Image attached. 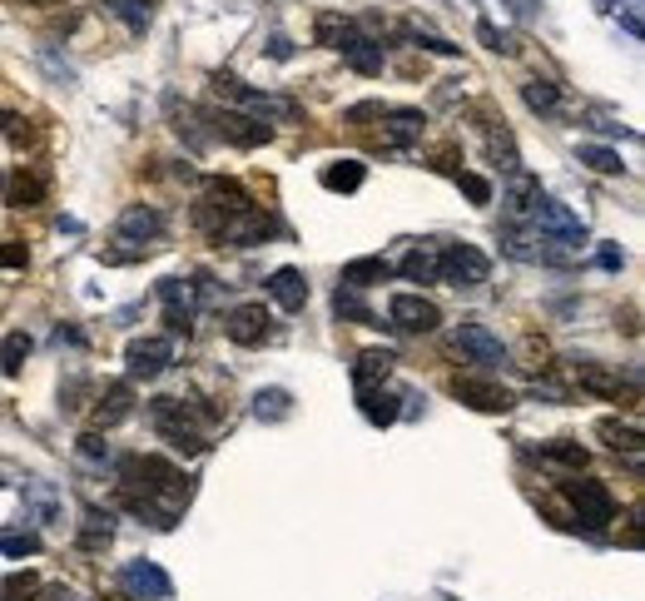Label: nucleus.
<instances>
[{
  "label": "nucleus",
  "mask_w": 645,
  "mask_h": 601,
  "mask_svg": "<svg viewBox=\"0 0 645 601\" xmlns=\"http://www.w3.org/2000/svg\"><path fill=\"white\" fill-rule=\"evenodd\" d=\"M437 279H447L452 289H477V284L492 279V259H487L477 244H447V249H442V274H437Z\"/></svg>",
  "instance_id": "nucleus-1"
},
{
  "label": "nucleus",
  "mask_w": 645,
  "mask_h": 601,
  "mask_svg": "<svg viewBox=\"0 0 645 601\" xmlns=\"http://www.w3.org/2000/svg\"><path fill=\"white\" fill-rule=\"evenodd\" d=\"M561 492H566V502L576 507V517H581L586 527H606V522L616 517V497H611V487H606V482H596V477L561 482Z\"/></svg>",
  "instance_id": "nucleus-2"
},
{
  "label": "nucleus",
  "mask_w": 645,
  "mask_h": 601,
  "mask_svg": "<svg viewBox=\"0 0 645 601\" xmlns=\"http://www.w3.org/2000/svg\"><path fill=\"white\" fill-rule=\"evenodd\" d=\"M531 224H536V234H551L556 244H566V249H576V244H586V224L571 214V204H561V199H536L531 204Z\"/></svg>",
  "instance_id": "nucleus-3"
},
{
  "label": "nucleus",
  "mask_w": 645,
  "mask_h": 601,
  "mask_svg": "<svg viewBox=\"0 0 645 601\" xmlns=\"http://www.w3.org/2000/svg\"><path fill=\"white\" fill-rule=\"evenodd\" d=\"M149 413H154V428L169 438V448L189 452V457L209 448V443L189 428V418H184V403H179V398H154V403H149Z\"/></svg>",
  "instance_id": "nucleus-4"
},
{
  "label": "nucleus",
  "mask_w": 645,
  "mask_h": 601,
  "mask_svg": "<svg viewBox=\"0 0 645 601\" xmlns=\"http://www.w3.org/2000/svg\"><path fill=\"white\" fill-rule=\"evenodd\" d=\"M447 388H452L457 403H467V408H477V413H512L516 408L512 388H502V383H492V378H462V373H457Z\"/></svg>",
  "instance_id": "nucleus-5"
},
{
  "label": "nucleus",
  "mask_w": 645,
  "mask_h": 601,
  "mask_svg": "<svg viewBox=\"0 0 645 601\" xmlns=\"http://www.w3.org/2000/svg\"><path fill=\"white\" fill-rule=\"evenodd\" d=\"M387 318H392V328H402V333H432V328L442 323V308L432 299H422V294H392Z\"/></svg>",
  "instance_id": "nucleus-6"
},
{
  "label": "nucleus",
  "mask_w": 645,
  "mask_h": 601,
  "mask_svg": "<svg viewBox=\"0 0 645 601\" xmlns=\"http://www.w3.org/2000/svg\"><path fill=\"white\" fill-rule=\"evenodd\" d=\"M120 587L129 592V601H169V592H174L169 572L154 567V562H125L120 567Z\"/></svg>",
  "instance_id": "nucleus-7"
},
{
  "label": "nucleus",
  "mask_w": 645,
  "mask_h": 601,
  "mask_svg": "<svg viewBox=\"0 0 645 601\" xmlns=\"http://www.w3.org/2000/svg\"><path fill=\"white\" fill-rule=\"evenodd\" d=\"M452 343H457V353H467V358H472V363H482V368L507 363V348H502V338H497L487 323H457Z\"/></svg>",
  "instance_id": "nucleus-8"
},
{
  "label": "nucleus",
  "mask_w": 645,
  "mask_h": 601,
  "mask_svg": "<svg viewBox=\"0 0 645 601\" xmlns=\"http://www.w3.org/2000/svg\"><path fill=\"white\" fill-rule=\"evenodd\" d=\"M129 378H159L169 363H174V343L169 338H134L125 348Z\"/></svg>",
  "instance_id": "nucleus-9"
},
{
  "label": "nucleus",
  "mask_w": 645,
  "mask_h": 601,
  "mask_svg": "<svg viewBox=\"0 0 645 601\" xmlns=\"http://www.w3.org/2000/svg\"><path fill=\"white\" fill-rule=\"evenodd\" d=\"M268 328H273V313H268L263 303H239V308L224 318V333H229L239 348H258V343L268 338Z\"/></svg>",
  "instance_id": "nucleus-10"
},
{
  "label": "nucleus",
  "mask_w": 645,
  "mask_h": 601,
  "mask_svg": "<svg viewBox=\"0 0 645 601\" xmlns=\"http://www.w3.org/2000/svg\"><path fill=\"white\" fill-rule=\"evenodd\" d=\"M214 135L239 145V150H258V145L273 140V125H258V120L239 115V110H224V115H214Z\"/></svg>",
  "instance_id": "nucleus-11"
},
{
  "label": "nucleus",
  "mask_w": 645,
  "mask_h": 601,
  "mask_svg": "<svg viewBox=\"0 0 645 601\" xmlns=\"http://www.w3.org/2000/svg\"><path fill=\"white\" fill-rule=\"evenodd\" d=\"M159 303H164V323L174 333H189L194 328V289L184 279H159Z\"/></svg>",
  "instance_id": "nucleus-12"
},
{
  "label": "nucleus",
  "mask_w": 645,
  "mask_h": 601,
  "mask_svg": "<svg viewBox=\"0 0 645 601\" xmlns=\"http://www.w3.org/2000/svg\"><path fill=\"white\" fill-rule=\"evenodd\" d=\"M129 413H134V388H129V383H105V393H100V403H95V433L120 428Z\"/></svg>",
  "instance_id": "nucleus-13"
},
{
  "label": "nucleus",
  "mask_w": 645,
  "mask_h": 601,
  "mask_svg": "<svg viewBox=\"0 0 645 601\" xmlns=\"http://www.w3.org/2000/svg\"><path fill=\"white\" fill-rule=\"evenodd\" d=\"M338 50H343V60H348L358 75H383V45H378V40H368V35H358V30H343Z\"/></svg>",
  "instance_id": "nucleus-14"
},
{
  "label": "nucleus",
  "mask_w": 645,
  "mask_h": 601,
  "mask_svg": "<svg viewBox=\"0 0 645 601\" xmlns=\"http://www.w3.org/2000/svg\"><path fill=\"white\" fill-rule=\"evenodd\" d=\"M383 145L387 150H407V145H417L422 140V130H427V120H422V110H383Z\"/></svg>",
  "instance_id": "nucleus-15"
},
{
  "label": "nucleus",
  "mask_w": 645,
  "mask_h": 601,
  "mask_svg": "<svg viewBox=\"0 0 645 601\" xmlns=\"http://www.w3.org/2000/svg\"><path fill=\"white\" fill-rule=\"evenodd\" d=\"M263 289H268V299L278 303V308H288V313H298V308L308 303V279H303V269H273Z\"/></svg>",
  "instance_id": "nucleus-16"
},
{
  "label": "nucleus",
  "mask_w": 645,
  "mask_h": 601,
  "mask_svg": "<svg viewBox=\"0 0 645 601\" xmlns=\"http://www.w3.org/2000/svg\"><path fill=\"white\" fill-rule=\"evenodd\" d=\"M20 497H25V512H30L35 522H45V527H50V522H60V507H65V502H60L55 482H45V477H30V482L20 487Z\"/></svg>",
  "instance_id": "nucleus-17"
},
{
  "label": "nucleus",
  "mask_w": 645,
  "mask_h": 601,
  "mask_svg": "<svg viewBox=\"0 0 645 601\" xmlns=\"http://www.w3.org/2000/svg\"><path fill=\"white\" fill-rule=\"evenodd\" d=\"M159 234H164V214H159V209H149V204H129L125 214H120V239L149 244V239H159Z\"/></svg>",
  "instance_id": "nucleus-18"
},
{
  "label": "nucleus",
  "mask_w": 645,
  "mask_h": 601,
  "mask_svg": "<svg viewBox=\"0 0 645 601\" xmlns=\"http://www.w3.org/2000/svg\"><path fill=\"white\" fill-rule=\"evenodd\" d=\"M358 408H363V418H368L373 428H392V423H397V413H402V408H397V398L387 393L383 383H378V388H358Z\"/></svg>",
  "instance_id": "nucleus-19"
},
{
  "label": "nucleus",
  "mask_w": 645,
  "mask_h": 601,
  "mask_svg": "<svg viewBox=\"0 0 645 601\" xmlns=\"http://www.w3.org/2000/svg\"><path fill=\"white\" fill-rule=\"evenodd\" d=\"M402 274H407L412 284H437V274H442V249H437V244H417V249H407Z\"/></svg>",
  "instance_id": "nucleus-20"
},
{
  "label": "nucleus",
  "mask_w": 645,
  "mask_h": 601,
  "mask_svg": "<svg viewBox=\"0 0 645 601\" xmlns=\"http://www.w3.org/2000/svg\"><path fill=\"white\" fill-rule=\"evenodd\" d=\"M392 363H397V353H392V348H368V353H358V363H353V383H358V388H378L387 373H392Z\"/></svg>",
  "instance_id": "nucleus-21"
},
{
  "label": "nucleus",
  "mask_w": 645,
  "mask_h": 601,
  "mask_svg": "<svg viewBox=\"0 0 645 601\" xmlns=\"http://www.w3.org/2000/svg\"><path fill=\"white\" fill-rule=\"evenodd\" d=\"M318 179H323V189H333V194H353V189H363L368 169H363V159H333Z\"/></svg>",
  "instance_id": "nucleus-22"
},
{
  "label": "nucleus",
  "mask_w": 645,
  "mask_h": 601,
  "mask_svg": "<svg viewBox=\"0 0 645 601\" xmlns=\"http://www.w3.org/2000/svg\"><path fill=\"white\" fill-rule=\"evenodd\" d=\"M110 542H115V517L100 512V507H90L85 522H80V552H105Z\"/></svg>",
  "instance_id": "nucleus-23"
},
{
  "label": "nucleus",
  "mask_w": 645,
  "mask_h": 601,
  "mask_svg": "<svg viewBox=\"0 0 645 601\" xmlns=\"http://www.w3.org/2000/svg\"><path fill=\"white\" fill-rule=\"evenodd\" d=\"M596 438H606L616 452H626V457H636V462H641V428H636V423L601 418V423H596Z\"/></svg>",
  "instance_id": "nucleus-24"
},
{
  "label": "nucleus",
  "mask_w": 645,
  "mask_h": 601,
  "mask_svg": "<svg viewBox=\"0 0 645 601\" xmlns=\"http://www.w3.org/2000/svg\"><path fill=\"white\" fill-rule=\"evenodd\" d=\"M383 279H387L383 259H353V264H343V289H373Z\"/></svg>",
  "instance_id": "nucleus-25"
},
{
  "label": "nucleus",
  "mask_w": 645,
  "mask_h": 601,
  "mask_svg": "<svg viewBox=\"0 0 645 601\" xmlns=\"http://www.w3.org/2000/svg\"><path fill=\"white\" fill-rule=\"evenodd\" d=\"M254 413L263 418V423H283V418L293 413L288 388H258V393H254Z\"/></svg>",
  "instance_id": "nucleus-26"
},
{
  "label": "nucleus",
  "mask_w": 645,
  "mask_h": 601,
  "mask_svg": "<svg viewBox=\"0 0 645 601\" xmlns=\"http://www.w3.org/2000/svg\"><path fill=\"white\" fill-rule=\"evenodd\" d=\"M541 457H546V462H561V467H571V472H586V462H591V452L581 448V443H571V438L541 443Z\"/></svg>",
  "instance_id": "nucleus-27"
},
{
  "label": "nucleus",
  "mask_w": 645,
  "mask_h": 601,
  "mask_svg": "<svg viewBox=\"0 0 645 601\" xmlns=\"http://www.w3.org/2000/svg\"><path fill=\"white\" fill-rule=\"evenodd\" d=\"M541 199V184L526 174V169H516L512 184H507V204H512V214H531V204Z\"/></svg>",
  "instance_id": "nucleus-28"
},
{
  "label": "nucleus",
  "mask_w": 645,
  "mask_h": 601,
  "mask_svg": "<svg viewBox=\"0 0 645 601\" xmlns=\"http://www.w3.org/2000/svg\"><path fill=\"white\" fill-rule=\"evenodd\" d=\"M521 100H526V110L551 115V110L561 105V90H556L551 80H526V85H521Z\"/></svg>",
  "instance_id": "nucleus-29"
},
{
  "label": "nucleus",
  "mask_w": 645,
  "mask_h": 601,
  "mask_svg": "<svg viewBox=\"0 0 645 601\" xmlns=\"http://www.w3.org/2000/svg\"><path fill=\"white\" fill-rule=\"evenodd\" d=\"M0 552L5 557H35L40 552V532H30V527H0Z\"/></svg>",
  "instance_id": "nucleus-30"
},
{
  "label": "nucleus",
  "mask_w": 645,
  "mask_h": 601,
  "mask_svg": "<svg viewBox=\"0 0 645 601\" xmlns=\"http://www.w3.org/2000/svg\"><path fill=\"white\" fill-rule=\"evenodd\" d=\"M40 199H45V184H40L35 174H25V169H20V174L10 179V209H35Z\"/></svg>",
  "instance_id": "nucleus-31"
},
{
  "label": "nucleus",
  "mask_w": 645,
  "mask_h": 601,
  "mask_svg": "<svg viewBox=\"0 0 645 601\" xmlns=\"http://www.w3.org/2000/svg\"><path fill=\"white\" fill-rule=\"evenodd\" d=\"M25 358H30V338L25 333H5V343H0V373L15 378L25 368Z\"/></svg>",
  "instance_id": "nucleus-32"
},
{
  "label": "nucleus",
  "mask_w": 645,
  "mask_h": 601,
  "mask_svg": "<svg viewBox=\"0 0 645 601\" xmlns=\"http://www.w3.org/2000/svg\"><path fill=\"white\" fill-rule=\"evenodd\" d=\"M487 150H492V159H497L507 174L521 169V159H516V140H512V130H507V125H502V130H497V125L487 130Z\"/></svg>",
  "instance_id": "nucleus-33"
},
{
  "label": "nucleus",
  "mask_w": 645,
  "mask_h": 601,
  "mask_svg": "<svg viewBox=\"0 0 645 601\" xmlns=\"http://www.w3.org/2000/svg\"><path fill=\"white\" fill-rule=\"evenodd\" d=\"M576 378H581V388H591V393H601V398H621V378H611V373L596 368V363H581Z\"/></svg>",
  "instance_id": "nucleus-34"
},
{
  "label": "nucleus",
  "mask_w": 645,
  "mask_h": 601,
  "mask_svg": "<svg viewBox=\"0 0 645 601\" xmlns=\"http://www.w3.org/2000/svg\"><path fill=\"white\" fill-rule=\"evenodd\" d=\"M35 592H40V577L35 572H10L0 582V601H35Z\"/></svg>",
  "instance_id": "nucleus-35"
},
{
  "label": "nucleus",
  "mask_w": 645,
  "mask_h": 601,
  "mask_svg": "<svg viewBox=\"0 0 645 601\" xmlns=\"http://www.w3.org/2000/svg\"><path fill=\"white\" fill-rule=\"evenodd\" d=\"M576 154H581V164H591L596 174H621V169H626V164H621V154L606 150V145H581Z\"/></svg>",
  "instance_id": "nucleus-36"
},
{
  "label": "nucleus",
  "mask_w": 645,
  "mask_h": 601,
  "mask_svg": "<svg viewBox=\"0 0 645 601\" xmlns=\"http://www.w3.org/2000/svg\"><path fill=\"white\" fill-rule=\"evenodd\" d=\"M333 308H338V318H353V323H373V308L358 299V289H338V294H333Z\"/></svg>",
  "instance_id": "nucleus-37"
},
{
  "label": "nucleus",
  "mask_w": 645,
  "mask_h": 601,
  "mask_svg": "<svg viewBox=\"0 0 645 601\" xmlns=\"http://www.w3.org/2000/svg\"><path fill=\"white\" fill-rule=\"evenodd\" d=\"M457 189L472 199V204H492V179L472 174V169H457Z\"/></svg>",
  "instance_id": "nucleus-38"
},
{
  "label": "nucleus",
  "mask_w": 645,
  "mask_h": 601,
  "mask_svg": "<svg viewBox=\"0 0 645 601\" xmlns=\"http://www.w3.org/2000/svg\"><path fill=\"white\" fill-rule=\"evenodd\" d=\"M110 5H115V15L125 20L129 30H149V15H154L149 0H110Z\"/></svg>",
  "instance_id": "nucleus-39"
},
{
  "label": "nucleus",
  "mask_w": 645,
  "mask_h": 601,
  "mask_svg": "<svg viewBox=\"0 0 645 601\" xmlns=\"http://www.w3.org/2000/svg\"><path fill=\"white\" fill-rule=\"evenodd\" d=\"M75 452H80V462H95V467H100V462H110V443H105V433H85Z\"/></svg>",
  "instance_id": "nucleus-40"
},
{
  "label": "nucleus",
  "mask_w": 645,
  "mask_h": 601,
  "mask_svg": "<svg viewBox=\"0 0 645 601\" xmlns=\"http://www.w3.org/2000/svg\"><path fill=\"white\" fill-rule=\"evenodd\" d=\"M477 35L487 40V50H497V55H512V35H502L497 25H487V20H482V25H477Z\"/></svg>",
  "instance_id": "nucleus-41"
},
{
  "label": "nucleus",
  "mask_w": 645,
  "mask_h": 601,
  "mask_svg": "<svg viewBox=\"0 0 645 601\" xmlns=\"http://www.w3.org/2000/svg\"><path fill=\"white\" fill-rule=\"evenodd\" d=\"M20 125H25L20 115H10V110H0V135H5L10 145H25V140H30V130H20Z\"/></svg>",
  "instance_id": "nucleus-42"
},
{
  "label": "nucleus",
  "mask_w": 645,
  "mask_h": 601,
  "mask_svg": "<svg viewBox=\"0 0 645 601\" xmlns=\"http://www.w3.org/2000/svg\"><path fill=\"white\" fill-rule=\"evenodd\" d=\"M343 30H348V25H343L338 15H323V20H318V40H323V45H338Z\"/></svg>",
  "instance_id": "nucleus-43"
},
{
  "label": "nucleus",
  "mask_w": 645,
  "mask_h": 601,
  "mask_svg": "<svg viewBox=\"0 0 645 601\" xmlns=\"http://www.w3.org/2000/svg\"><path fill=\"white\" fill-rule=\"evenodd\" d=\"M25 264H30L25 244H0V269H25Z\"/></svg>",
  "instance_id": "nucleus-44"
},
{
  "label": "nucleus",
  "mask_w": 645,
  "mask_h": 601,
  "mask_svg": "<svg viewBox=\"0 0 645 601\" xmlns=\"http://www.w3.org/2000/svg\"><path fill=\"white\" fill-rule=\"evenodd\" d=\"M412 35H417V45H422V50H432V55H457V45H452V40H437V35H422V30H412Z\"/></svg>",
  "instance_id": "nucleus-45"
},
{
  "label": "nucleus",
  "mask_w": 645,
  "mask_h": 601,
  "mask_svg": "<svg viewBox=\"0 0 645 601\" xmlns=\"http://www.w3.org/2000/svg\"><path fill=\"white\" fill-rule=\"evenodd\" d=\"M626 30L641 40V0H626Z\"/></svg>",
  "instance_id": "nucleus-46"
},
{
  "label": "nucleus",
  "mask_w": 645,
  "mask_h": 601,
  "mask_svg": "<svg viewBox=\"0 0 645 601\" xmlns=\"http://www.w3.org/2000/svg\"><path fill=\"white\" fill-rule=\"evenodd\" d=\"M268 55H273V60H288V55H293L288 35H273V40H268Z\"/></svg>",
  "instance_id": "nucleus-47"
},
{
  "label": "nucleus",
  "mask_w": 645,
  "mask_h": 601,
  "mask_svg": "<svg viewBox=\"0 0 645 601\" xmlns=\"http://www.w3.org/2000/svg\"><path fill=\"white\" fill-rule=\"evenodd\" d=\"M621 264H626L621 249H601V269H621Z\"/></svg>",
  "instance_id": "nucleus-48"
},
{
  "label": "nucleus",
  "mask_w": 645,
  "mask_h": 601,
  "mask_svg": "<svg viewBox=\"0 0 645 601\" xmlns=\"http://www.w3.org/2000/svg\"><path fill=\"white\" fill-rule=\"evenodd\" d=\"M437 169H452V174H457V150H452V145L437 150Z\"/></svg>",
  "instance_id": "nucleus-49"
},
{
  "label": "nucleus",
  "mask_w": 645,
  "mask_h": 601,
  "mask_svg": "<svg viewBox=\"0 0 645 601\" xmlns=\"http://www.w3.org/2000/svg\"><path fill=\"white\" fill-rule=\"evenodd\" d=\"M50 592V601H85L80 592H70V587H45Z\"/></svg>",
  "instance_id": "nucleus-50"
},
{
  "label": "nucleus",
  "mask_w": 645,
  "mask_h": 601,
  "mask_svg": "<svg viewBox=\"0 0 645 601\" xmlns=\"http://www.w3.org/2000/svg\"><path fill=\"white\" fill-rule=\"evenodd\" d=\"M0 194H5V174H0Z\"/></svg>",
  "instance_id": "nucleus-51"
},
{
  "label": "nucleus",
  "mask_w": 645,
  "mask_h": 601,
  "mask_svg": "<svg viewBox=\"0 0 645 601\" xmlns=\"http://www.w3.org/2000/svg\"><path fill=\"white\" fill-rule=\"evenodd\" d=\"M601 5H616V0H601Z\"/></svg>",
  "instance_id": "nucleus-52"
}]
</instances>
